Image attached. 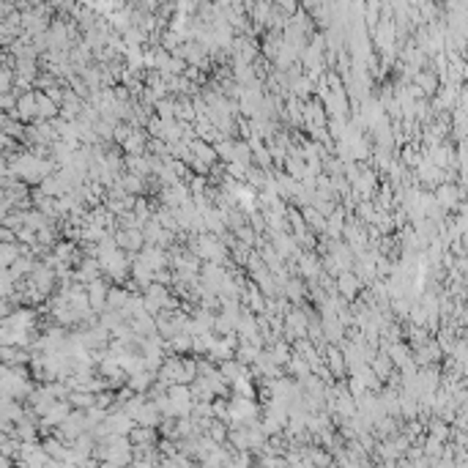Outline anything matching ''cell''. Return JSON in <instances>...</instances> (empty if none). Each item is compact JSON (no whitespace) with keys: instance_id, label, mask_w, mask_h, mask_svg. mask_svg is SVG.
<instances>
[{"instance_id":"cell-1","label":"cell","mask_w":468,"mask_h":468,"mask_svg":"<svg viewBox=\"0 0 468 468\" xmlns=\"http://www.w3.org/2000/svg\"><path fill=\"white\" fill-rule=\"evenodd\" d=\"M359 288H362V279H359V274H356L353 268H345V271H340V274H337V293H340V296H345L348 301H351V299H356Z\"/></svg>"}]
</instances>
